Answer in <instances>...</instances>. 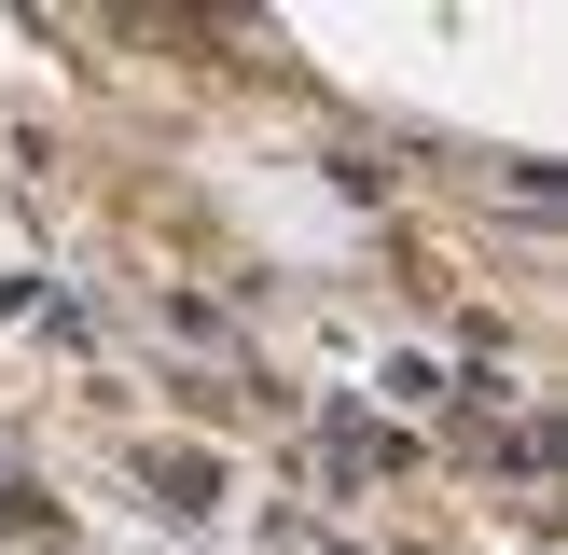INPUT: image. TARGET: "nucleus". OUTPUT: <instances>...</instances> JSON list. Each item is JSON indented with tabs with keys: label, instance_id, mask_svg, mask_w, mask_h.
<instances>
[]
</instances>
